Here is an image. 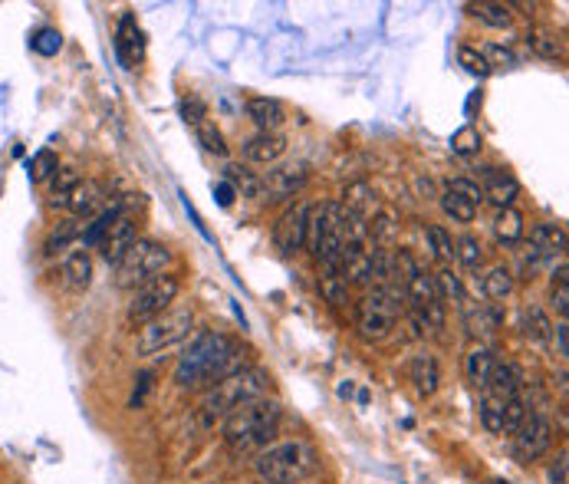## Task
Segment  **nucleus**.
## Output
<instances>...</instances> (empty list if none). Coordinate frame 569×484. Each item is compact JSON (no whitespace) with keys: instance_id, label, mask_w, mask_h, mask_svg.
Masks as SVG:
<instances>
[{"instance_id":"obj_1","label":"nucleus","mask_w":569,"mask_h":484,"mask_svg":"<svg viewBox=\"0 0 569 484\" xmlns=\"http://www.w3.org/2000/svg\"><path fill=\"white\" fill-rule=\"evenodd\" d=\"M247 369V350L234 336L218 333V330H204L198 336H191L185 353L178 356L175 366V386L178 389H204V386H218L221 379L244 373Z\"/></svg>"},{"instance_id":"obj_2","label":"nucleus","mask_w":569,"mask_h":484,"mask_svg":"<svg viewBox=\"0 0 569 484\" xmlns=\"http://www.w3.org/2000/svg\"><path fill=\"white\" fill-rule=\"evenodd\" d=\"M283 419V405L277 399H254L234 409L221 425L224 445L231 448L234 455H257L273 442V435L280 429Z\"/></svg>"},{"instance_id":"obj_3","label":"nucleus","mask_w":569,"mask_h":484,"mask_svg":"<svg viewBox=\"0 0 569 484\" xmlns=\"http://www.w3.org/2000/svg\"><path fill=\"white\" fill-rule=\"evenodd\" d=\"M316 471H320V452L303 438L267 445L254 458V478L260 484H303Z\"/></svg>"},{"instance_id":"obj_4","label":"nucleus","mask_w":569,"mask_h":484,"mask_svg":"<svg viewBox=\"0 0 569 484\" xmlns=\"http://www.w3.org/2000/svg\"><path fill=\"white\" fill-rule=\"evenodd\" d=\"M267 392H270L267 369L247 366L244 373L227 376L218 382V386H211L208 392H204L201 402H198V419H201V425H214V422L227 419L234 409H241V405L254 402V399H264Z\"/></svg>"},{"instance_id":"obj_5","label":"nucleus","mask_w":569,"mask_h":484,"mask_svg":"<svg viewBox=\"0 0 569 484\" xmlns=\"http://www.w3.org/2000/svg\"><path fill=\"white\" fill-rule=\"evenodd\" d=\"M405 294L402 287L395 284H379L372 287L366 297L356 303V330L359 336H366V340H385L392 330L398 317L405 313Z\"/></svg>"},{"instance_id":"obj_6","label":"nucleus","mask_w":569,"mask_h":484,"mask_svg":"<svg viewBox=\"0 0 569 484\" xmlns=\"http://www.w3.org/2000/svg\"><path fill=\"white\" fill-rule=\"evenodd\" d=\"M172 264V251L162 241L139 238L129 251L122 254V261L116 264V284L125 290H139L142 284H149L152 277L165 274V267Z\"/></svg>"},{"instance_id":"obj_7","label":"nucleus","mask_w":569,"mask_h":484,"mask_svg":"<svg viewBox=\"0 0 569 484\" xmlns=\"http://www.w3.org/2000/svg\"><path fill=\"white\" fill-rule=\"evenodd\" d=\"M343 208L339 201H323L310 211V228H306V244L323 267H339L343 257Z\"/></svg>"},{"instance_id":"obj_8","label":"nucleus","mask_w":569,"mask_h":484,"mask_svg":"<svg viewBox=\"0 0 569 484\" xmlns=\"http://www.w3.org/2000/svg\"><path fill=\"white\" fill-rule=\"evenodd\" d=\"M191 326H195V310L191 307H168L162 317H155L142 326L135 350H139L142 356L165 353V350H172V346L188 340Z\"/></svg>"},{"instance_id":"obj_9","label":"nucleus","mask_w":569,"mask_h":484,"mask_svg":"<svg viewBox=\"0 0 569 484\" xmlns=\"http://www.w3.org/2000/svg\"><path fill=\"white\" fill-rule=\"evenodd\" d=\"M178 290H181V280H178L175 274H158V277H152L149 284H142V287L132 294V303H129V320L145 326L149 320L162 317V313L175 303Z\"/></svg>"},{"instance_id":"obj_10","label":"nucleus","mask_w":569,"mask_h":484,"mask_svg":"<svg viewBox=\"0 0 569 484\" xmlns=\"http://www.w3.org/2000/svg\"><path fill=\"white\" fill-rule=\"evenodd\" d=\"M553 448V425L540 412H527L520 422V429L514 432V458L520 465L543 458Z\"/></svg>"},{"instance_id":"obj_11","label":"nucleus","mask_w":569,"mask_h":484,"mask_svg":"<svg viewBox=\"0 0 569 484\" xmlns=\"http://www.w3.org/2000/svg\"><path fill=\"white\" fill-rule=\"evenodd\" d=\"M310 205H293L273 224V241L283 254H297L306 244V228H310Z\"/></svg>"},{"instance_id":"obj_12","label":"nucleus","mask_w":569,"mask_h":484,"mask_svg":"<svg viewBox=\"0 0 569 484\" xmlns=\"http://www.w3.org/2000/svg\"><path fill=\"white\" fill-rule=\"evenodd\" d=\"M306 185V168L303 165H280L260 178V191L267 195V201H283L293 198Z\"/></svg>"},{"instance_id":"obj_13","label":"nucleus","mask_w":569,"mask_h":484,"mask_svg":"<svg viewBox=\"0 0 569 484\" xmlns=\"http://www.w3.org/2000/svg\"><path fill=\"white\" fill-rule=\"evenodd\" d=\"M135 241H139V224H135V221L122 211V215L112 221V228L102 234L99 251H102V257H106L109 264H119L122 254L129 251Z\"/></svg>"},{"instance_id":"obj_14","label":"nucleus","mask_w":569,"mask_h":484,"mask_svg":"<svg viewBox=\"0 0 569 484\" xmlns=\"http://www.w3.org/2000/svg\"><path fill=\"white\" fill-rule=\"evenodd\" d=\"M283 152H287V139H283L280 132H257L241 145L244 162L250 165H273Z\"/></svg>"},{"instance_id":"obj_15","label":"nucleus","mask_w":569,"mask_h":484,"mask_svg":"<svg viewBox=\"0 0 569 484\" xmlns=\"http://www.w3.org/2000/svg\"><path fill=\"white\" fill-rule=\"evenodd\" d=\"M484 198L497 208H514V198L520 195L517 178L504 168H484Z\"/></svg>"},{"instance_id":"obj_16","label":"nucleus","mask_w":569,"mask_h":484,"mask_svg":"<svg viewBox=\"0 0 569 484\" xmlns=\"http://www.w3.org/2000/svg\"><path fill=\"white\" fill-rule=\"evenodd\" d=\"M116 53H119L122 66L139 63V60H142V53H145V37H142V30H139V24H135V17H132V14H122V20H119Z\"/></svg>"},{"instance_id":"obj_17","label":"nucleus","mask_w":569,"mask_h":484,"mask_svg":"<svg viewBox=\"0 0 569 484\" xmlns=\"http://www.w3.org/2000/svg\"><path fill=\"white\" fill-rule=\"evenodd\" d=\"M102 201H106V188H102L99 182H93V178H83V182L73 188L66 211H73L76 218H89L96 208H102Z\"/></svg>"},{"instance_id":"obj_18","label":"nucleus","mask_w":569,"mask_h":484,"mask_svg":"<svg viewBox=\"0 0 569 484\" xmlns=\"http://www.w3.org/2000/svg\"><path fill=\"white\" fill-rule=\"evenodd\" d=\"M247 116L254 119V126L260 132H277L283 126V119H287V109H283L277 99L260 96V99H250L247 103Z\"/></svg>"},{"instance_id":"obj_19","label":"nucleus","mask_w":569,"mask_h":484,"mask_svg":"<svg viewBox=\"0 0 569 484\" xmlns=\"http://www.w3.org/2000/svg\"><path fill=\"white\" fill-rule=\"evenodd\" d=\"M408 376H412L418 396H425V399H428V396H435V392H438L441 376H438L435 356H428V353L415 356V359H412V366H408Z\"/></svg>"},{"instance_id":"obj_20","label":"nucleus","mask_w":569,"mask_h":484,"mask_svg":"<svg viewBox=\"0 0 569 484\" xmlns=\"http://www.w3.org/2000/svg\"><path fill=\"white\" fill-rule=\"evenodd\" d=\"M63 280H66V287H73V290H86L93 284V257H89V251H73L66 257Z\"/></svg>"},{"instance_id":"obj_21","label":"nucleus","mask_w":569,"mask_h":484,"mask_svg":"<svg viewBox=\"0 0 569 484\" xmlns=\"http://www.w3.org/2000/svg\"><path fill=\"white\" fill-rule=\"evenodd\" d=\"M497 363V356L487 350V346H474V350L464 356V376H468V382L474 389H484L487 376H491V369Z\"/></svg>"},{"instance_id":"obj_22","label":"nucleus","mask_w":569,"mask_h":484,"mask_svg":"<svg viewBox=\"0 0 569 484\" xmlns=\"http://www.w3.org/2000/svg\"><path fill=\"white\" fill-rule=\"evenodd\" d=\"M530 244L537 254H556V251H566V231L563 224H553V221H543L537 228L530 231Z\"/></svg>"},{"instance_id":"obj_23","label":"nucleus","mask_w":569,"mask_h":484,"mask_svg":"<svg viewBox=\"0 0 569 484\" xmlns=\"http://www.w3.org/2000/svg\"><path fill=\"white\" fill-rule=\"evenodd\" d=\"M481 294L487 300H507L510 294H514V274H510V267L497 264V267L487 270V274L481 277Z\"/></svg>"},{"instance_id":"obj_24","label":"nucleus","mask_w":569,"mask_h":484,"mask_svg":"<svg viewBox=\"0 0 569 484\" xmlns=\"http://www.w3.org/2000/svg\"><path fill=\"white\" fill-rule=\"evenodd\" d=\"M441 208H445L448 218L461 221V224H471L477 218V208H481V205H474V201L468 195H461V191L445 188V191H441Z\"/></svg>"},{"instance_id":"obj_25","label":"nucleus","mask_w":569,"mask_h":484,"mask_svg":"<svg viewBox=\"0 0 569 484\" xmlns=\"http://www.w3.org/2000/svg\"><path fill=\"white\" fill-rule=\"evenodd\" d=\"M83 182V175L76 172V168H60L53 178H50V205L53 208H66L70 205V195L73 188Z\"/></svg>"},{"instance_id":"obj_26","label":"nucleus","mask_w":569,"mask_h":484,"mask_svg":"<svg viewBox=\"0 0 569 484\" xmlns=\"http://www.w3.org/2000/svg\"><path fill=\"white\" fill-rule=\"evenodd\" d=\"M553 333V320L546 317V310L537 307V303H530L527 310H523V336L533 343H546Z\"/></svg>"},{"instance_id":"obj_27","label":"nucleus","mask_w":569,"mask_h":484,"mask_svg":"<svg viewBox=\"0 0 569 484\" xmlns=\"http://www.w3.org/2000/svg\"><path fill=\"white\" fill-rule=\"evenodd\" d=\"M494 234L500 244H517L523 238V215L517 208H500L494 218Z\"/></svg>"},{"instance_id":"obj_28","label":"nucleus","mask_w":569,"mask_h":484,"mask_svg":"<svg viewBox=\"0 0 569 484\" xmlns=\"http://www.w3.org/2000/svg\"><path fill=\"white\" fill-rule=\"evenodd\" d=\"M320 290H323V297L333 303V307H346V303H349V284H346V277L339 274V267H323Z\"/></svg>"},{"instance_id":"obj_29","label":"nucleus","mask_w":569,"mask_h":484,"mask_svg":"<svg viewBox=\"0 0 569 484\" xmlns=\"http://www.w3.org/2000/svg\"><path fill=\"white\" fill-rule=\"evenodd\" d=\"M527 43H530V50L537 53V56H546V60H560L563 56V40L556 37L553 30H543V27H533L527 33Z\"/></svg>"},{"instance_id":"obj_30","label":"nucleus","mask_w":569,"mask_h":484,"mask_svg":"<svg viewBox=\"0 0 569 484\" xmlns=\"http://www.w3.org/2000/svg\"><path fill=\"white\" fill-rule=\"evenodd\" d=\"M471 14L494 30H504V27L514 24V14H510L507 4H471Z\"/></svg>"},{"instance_id":"obj_31","label":"nucleus","mask_w":569,"mask_h":484,"mask_svg":"<svg viewBox=\"0 0 569 484\" xmlns=\"http://www.w3.org/2000/svg\"><path fill=\"white\" fill-rule=\"evenodd\" d=\"M454 261H461V267L477 270L484 264V247L474 234H464V238L454 241Z\"/></svg>"},{"instance_id":"obj_32","label":"nucleus","mask_w":569,"mask_h":484,"mask_svg":"<svg viewBox=\"0 0 569 484\" xmlns=\"http://www.w3.org/2000/svg\"><path fill=\"white\" fill-rule=\"evenodd\" d=\"M122 211H125V201H116V205H112V208L102 211V215H99V218H96V221L89 224V228L83 231V244H86V247L99 244V241H102V234H106V231L112 228V221H116V218L122 215Z\"/></svg>"},{"instance_id":"obj_33","label":"nucleus","mask_w":569,"mask_h":484,"mask_svg":"<svg viewBox=\"0 0 569 484\" xmlns=\"http://www.w3.org/2000/svg\"><path fill=\"white\" fill-rule=\"evenodd\" d=\"M30 182H50V178L60 172V159H56V152L43 149L30 159Z\"/></svg>"},{"instance_id":"obj_34","label":"nucleus","mask_w":569,"mask_h":484,"mask_svg":"<svg viewBox=\"0 0 569 484\" xmlns=\"http://www.w3.org/2000/svg\"><path fill=\"white\" fill-rule=\"evenodd\" d=\"M428 244H431V254L438 257V261H445L451 264L454 261V241H451V234L441 228V224H428Z\"/></svg>"},{"instance_id":"obj_35","label":"nucleus","mask_w":569,"mask_h":484,"mask_svg":"<svg viewBox=\"0 0 569 484\" xmlns=\"http://www.w3.org/2000/svg\"><path fill=\"white\" fill-rule=\"evenodd\" d=\"M435 290H438V297L441 303L445 300H454V303H464V287H461V280L451 274V270H438V277H435Z\"/></svg>"},{"instance_id":"obj_36","label":"nucleus","mask_w":569,"mask_h":484,"mask_svg":"<svg viewBox=\"0 0 569 484\" xmlns=\"http://www.w3.org/2000/svg\"><path fill=\"white\" fill-rule=\"evenodd\" d=\"M30 47L37 50L40 56H56V53H60V47H63V37H60V30H56V27H43V30L33 33Z\"/></svg>"},{"instance_id":"obj_37","label":"nucleus","mask_w":569,"mask_h":484,"mask_svg":"<svg viewBox=\"0 0 569 484\" xmlns=\"http://www.w3.org/2000/svg\"><path fill=\"white\" fill-rule=\"evenodd\" d=\"M451 149L458 155H477L481 152V132H477L474 126H461L451 135Z\"/></svg>"},{"instance_id":"obj_38","label":"nucleus","mask_w":569,"mask_h":484,"mask_svg":"<svg viewBox=\"0 0 569 484\" xmlns=\"http://www.w3.org/2000/svg\"><path fill=\"white\" fill-rule=\"evenodd\" d=\"M458 63H461L471 76H477V80L491 76V66H487V60H484L481 50H477V47H461V50H458Z\"/></svg>"},{"instance_id":"obj_39","label":"nucleus","mask_w":569,"mask_h":484,"mask_svg":"<svg viewBox=\"0 0 569 484\" xmlns=\"http://www.w3.org/2000/svg\"><path fill=\"white\" fill-rule=\"evenodd\" d=\"M481 56L487 60V66H491V70H510V66H517L514 50L500 47V43H487V47L481 50Z\"/></svg>"},{"instance_id":"obj_40","label":"nucleus","mask_w":569,"mask_h":484,"mask_svg":"<svg viewBox=\"0 0 569 484\" xmlns=\"http://www.w3.org/2000/svg\"><path fill=\"white\" fill-rule=\"evenodd\" d=\"M181 119H185L188 126H204V119H208V103L198 96L181 99Z\"/></svg>"},{"instance_id":"obj_41","label":"nucleus","mask_w":569,"mask_h":484,"mask_svg":"<svg viewBox=\"0 0 569 484\" xmlns=\"http://www.w3.org/2000/svg\"><path fill=\"white\" fill-rule=\"evenodd\" d=\"M198 135H201V142H204V149L208 152H214V155H227V145H224V135L214 129V126H208V122H204V126H198Z\"/></svg>"},{"instance_id":"obj_42","label":"nucleus","mask_w":569,"mask_h":484,"mask_svg":"<svg viewBox=\"0 0 569 484\" xmlns=\"http://www.w3.org/2000/svg\"><path fill=\"white\" fill-rule=\"evenodd\" d=\"M445 188H451V191H461V195H468L474 205H481L484 201V191H481V185L477 182H468V178H451V182L445 185Z\"/></svg>"},{"instance_id":"obj_43","label":"nucleus","mask_w":569,"mask_h":484,"mask_svg":"<svg viewBox=\"0 0 569 484\" xmlns=\"http://www.w3.org/2000/svg\"><path fill=\"white\" fill-rule=\"evenodd\" d=\"M550 340H553V346H556V356H569V326H566V320H560L553 326V333H550Z\"/></svg>"},{"instance_id":"obj_44","label":"nucleus","mask_w":569,"mask_h":484,"mask_svg":"<svg viewBox=\"0 0 569 484\" xmlns=\"http://www.w3.org/2000/svg\"><path fill=\"white\" fill-rule=\"evenodd\" d=\"M550 484H566V452L550 465Z\"/></svg>"},{"instance_id":"obj_45","label":"nucleus","mask_w":569,"mask_h":484,"mask_svg":"<svg viewBox=\"0 0 569 484\" xmlns=\"http://www.w3.org/2000/svg\"><path fill=\"white\" fill-rule=\"evenodd\" d=\"M214 195H218V205H231V201L237 198V191L227 185V182H218V188H214Z\"/></svg>"},{"instance_id":"obj_46","label":"nucleus","mask_w":569,"mask_h":484,"mask_svg":"<svg viewBox=\"0 0 569 484\" xmlns=\"http://www.w3.org/2000/svg\"><path fill=\"white\" fill-rule=\"evenodd\" d=\"M491 484H510V481H500V478H494V481H491Z\"/></svg>"}]
</instances>
